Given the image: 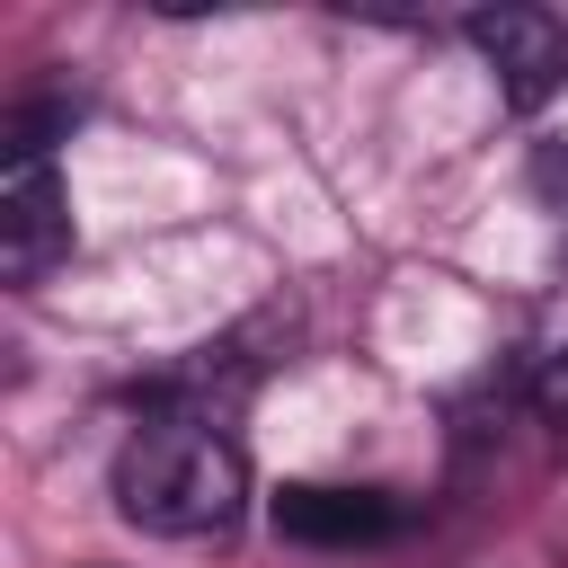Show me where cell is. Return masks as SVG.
<instances>
[{
	"label": "cell",
	"mask_w": 568,
	"mask_h": 568,
	"mask_svg": "<svg viewBox=\"0 0 568 568\" xmlns=\"http://www.w3.org/2000/svg\"><path fill=\"white\" fill-rule=\"evenodd\" d=\"M115 506H124V524L169 532V541L231 532L248 506V462L213 417H151L115 453Z\"/></svg>",
	"instance_id": "cell-1"
},
{
	"label": "cell",
	"mask_w": 568,
	"mask_h": 568,
	"mask_svg": "<svg viewBox=\"0 0 568 568\" xmlns=\"http://www.w3.org/2000/svg\"><path fill=\"white\" fill-rule=\"evenodd\" d=\"M462 36L488 53L497 98H506L515 115H532V106L559 98V80H568V27H559L550 9H470Z\"/></svg>",
	"instance_id": "cell-2"
},
{
	"label": "cell",
	"mask_w": 568,
	"mask_h": 568,
	"mask_svg": "<svg viewBox=\"0 0 568 568\" xmlns=\"http://www.w3.org/2000/svg\"><path fill=\"white\" fill-rule=\"evenodd\" d=\"M71 257V195L53 160H9L0 169V275L27 293Z\"/></svg>",
	"instance_id": "cell-3"
},
{
	"label": "cell",
	"mask_w": 568,
	"mask_h": 568,
	"mask_svg": "<svg viewBox=\"0 0 568 568\" xmlns=\"http://www.w3.org/2000/svg\"><path fill=\"white\" fill-rule=\"evenodd\" d=\"M399 524L408 515L382 488H320V479L275 488V532L302 541V550H364V541H390Z\"/></svg>",
	"instance_id": "cell-4"
},
{
	"label": "cell",
	"mask_w": 568,
	"mask_h": 568,
	"mask_svg": "<svg viewBox=\"0 0 568 568\" xmlns=\"http://www.w3.org/2000/svg\"><path fill=\"white\" fill-rule=\"evenodd\" d=\"M532 195L550 204V222H559V240H568V142H541V151H532Z\"/></svg>",
	"instance_id": "cell-5"
},
{
	"label": "cell",
	"mask_w": 568,
	"mask_h": 568,
	"mask_svg": "<svg viewBox=\"0 0 568 568\" xmlns=\"http://www.w3.org/2000/svg\"><path fill=\"white\" fill-rule=\"evenodd\" d=\"M532 408H541V417H550V426L568 435V346H559V355L541 364V382H532Z\"/></svg>",
	"instance_id": "cell-6"
}]
</instances>
